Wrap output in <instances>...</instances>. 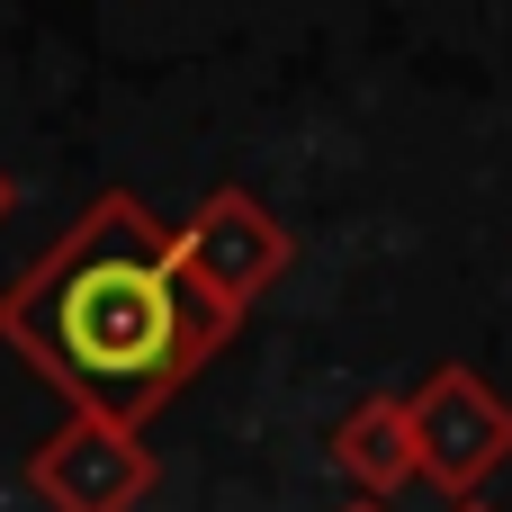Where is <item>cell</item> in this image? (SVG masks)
<instances>
[{
	"label": "cell",
	"instance_id": "6da1fadb",
	"mask_svg": "<svg viewBox=\"0 0 512 512\" xmlns=\"http://www.w3.org/2000/svg\"><path fill=\"white\" fill-rule=\"evenodd\" d=\"M234 324L243 315L180 270L135 189H99L72 234L0 288V342L108 423H144L162 396H180L234 342Z\"/></svg>",
	"mask_w": 512,
	"mask_h": 512
},
{
	"label": "cell",
	"instance_id": "277c9868",
	"mask_svg": "<svg viewBox=\"0 0 512 512\" xmlns=\"http://www.w3.org/2000/svg\"><path fill=\"white\" fill-rule=\"evenodd\" d=\"M171 252H180V270L216 297V306H252L279 270H288V225L252 198V189H216L180 234H171Z\"/></svg>",
	"mask_w": 512,
	"mask_h": 512
},
{
	"label": "cell",
	"instance_id": "ba28073f",
	"mask_svg": "<svg viewBox=\"0 0 512 512\" xmlns=\"http://www.w3.org/2000/svg\"><path fill=\"white\" fill-rule=\"evenodd\" d=\"M9 207H18V189H9V171H0V225H9Z\"/></svg>",
	"mask_w": 512,
	"mask_h": 512
},
{
	"label": "cell",
	"instance_id": "8992f818",
	"mask_svg": "<svg viewBox=\"0 0 512 512\" xmlns=\"http://www.w3.org/2000/svg\"><path fill=\"white\" fill-rule=\"evenodd\" d=\"M333 512H387V495H351V504H333Z\"/></svg>",
	"mask_w": 512,
	"mask_h": 512
},
{
	"label": "cell",
	"instance_id": "3957f363",
	"mask_svg": "<svg viewBox=\"0 0 512 512\" xmlns=\"http://www.w3.org/2000/svg\"><path fill=\"white\" fill-rule=\"evenodd\" d=\"M27 495H36L45 512H135L144 495H153V450H144L135 423L72 414L54 441H36Z\"/></svg>",
	"mask_w": 512,
	"mask_h": 512
},
{
	"label": "cell",
	"instance_id": "7a4b0ae2",
	"mask_svg": "<svg viewBox=\"0 0 512 512\" xmlns=\"http://www.w3.org/2000/svg\"><path fill=\"white\" fill-rule=\"evenodd\" d=\"M405 432H414V477H432L441 495H477L512 459V405L468 360H441L405 396Z\"/></svg>",
	"mask_w": 512,
	"mask_h": 512
},
{
	"label": "cell",
	"instance_id": "5b68a950",
	"mask_svg": "<svg viewBox=\"0 0 512 512\" xmlns=\"http://www.w3.org/2000/svg\"><path fill=\"white\" fill-rule=\"evenodd\" d=\"M324 459H333V468H342L360 495H396V486H414V432H405V396H360V405L333 423Z\"/></svg>",
	"mask_w": 512,
	"mask_h": 512
},
{
	"label": "cell",
	"instance_id": "52a82bcc",
	"mask_svg": "<svg viewBox=\"0 0 512 512\" xmlns=\"http://www.w3.org/2000/svg\"><path fill=\"white\" fill-rule=\"evenodd\" d=\"M450 512H495V504L486 495H450Z\"/></svg>",
	"mask_w": 512,
	"mask_h": 512
}]
</instances>
